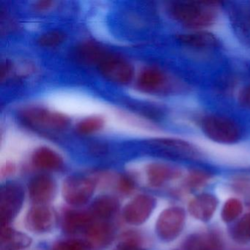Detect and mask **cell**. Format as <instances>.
I'll return each instance as SVG.
<instances>
[{
  "label": "cell",
  "mask_w": 250,
  "mask_h": 250,
  "mask_svg": "<svg viewBox=\"0 0 250 250\" xmlns=\"http://www.w3.org/2000/svg\"><path fill=\"white\" fill-rule=\"evenodd\" d=\"M170 14L184 27L199 30L210 27L215 22L217 7L211 2H179L171 6Z\"/></svg>",
  "instance_id": "obj_1"
},
{
  "label": "cell",
  "mask_w": 250,
  "mask_h": 250,
  "mask_svg": "<svg viewBox=\"0 0 250 250\" xmlns=\"http://www.w3.org/2000/svg\"><path fill=\"white\" fill-rule=\"evenodd\" d=\"M202 128L210 140L223 144L236 143L241 135V129L236 123L220 115H208L205 118Z\"/></svg>",
  "instance_id": "obj_2"
},
{
  "label": "cell",
  "mask_w": 250,
  "mask_h": 250,
  "mask_svg": "<svg viewBox=\"0 0 250 250\" xmlns=\"http://www.w3.org/2000/svg\"><path fill=\"white\" fill-rule=\"evenodd\" d=\"M97 66L103 77L115 84L121 85L128 84L134 77L132 65L115 54L105 52L98 62Z\"/></svg>",
  "instance_id": "obj_3"
},
{
  "label": "cell",
  "mask_w": 250,
  "mask_h": 250,
  "mask_svg": "<svg viewBox=\"0 0 250 250\" xmlns=\"http://www.w3.org/2000/svg\"><path fill=\"white\" fill-rule=\"evenodd\" d=\"M24 193L21 186L5 184L0 191V220L1 226H8L19 214L23 206Z\"/></svg>",
  "instance_id": "obj_4"
},
{
  "label": "cell",
  "mask_w": 250,
  "mask_h": 250,
  "mask_svg": "<svg viewBox=\"0 0 250 250\" xmlns=\"http://www.w3.org/2000/svg\"><path fill=\"white\" fill-rule=\"evenodd\" d=\"M185 222L186 213L182 208L178 206L168 208L158 217L156 224V234L162 241H173L181 235Z\"/></svg>",
  "instance_id": "obj_5"
},
{
  "label": "cell",
  "mask_w": 250,
  "mask_h": 250,
  "mask_svg": "<svg viewBox=\"0 0 250 250\" xmlns=\"http://www.w3.org/2000/svg\"><path fill=\"white\" fill-rule=\"evenodd\" d=\"M95 188L96 182L93 179L84 177H69L62 184V197L71 206H83L93 197Z\"/></svg>",
  "instance_id": "obj_6"
},
{
  "label": "cell",
  "mask_w": 250,
  "mask_h": 250,
  "mask_svg": "<svg viewBox=\"0 0 250 250\" xmlns=\"http://www.w3.org/2000/svg\"><path fill=\"white\" fill-rule=\"evenodd\" d=\"M21 118L31 125L51 130L66 128L69 118L60 112H52L44 108L30 107L21 112Z\"/></svg>",
  "instance_id": "obj_7"
},
{
  "label": "cell",
  "mask_w": 250,
  "mask_h": 250,
  "mask_svg": "<svg viewBox=\"0 0 250 250\" xmlns=\"http://www.w3.org/2000/svg\"><path fill=\"white\" fill-rule=\"evenodd\" d=\"M156 206L154 197L148 194H139L124 208V220L131 225H142L150 217Z\"/></svg>",
  "instance_id": "obj_8"
},
{
  "label": "cell",
  "mask_w": 250,
  "mask_h": 250,
  "mask_svg": "<svg viewBox=\"0 0 250 250\" xmlns=\"http://www.w3.org/2000/svg\"><path fill=\"white\" fill-rule=\"evenodd\" d=\"M55 222V214L49 206L36 204L27 212L24 225L33 232L44 233L53 228Z\"/></svg>",
  "instance_id": "obj_9"
},
{
  "label": "cell",
  "mask_w": 250,
  "mask_h": 250,
  "mask_svg": "<svg viewBox=\"0 0 250 250\" xmlns=\"http://www.w3.org/2000/svg\"><path fill=\"white\" fill-rule=\"evenodd\" d=\"M87 248L102 250L113 241L114 228L107 221L94 220L84 231Z\"/></svg>",
  "instance_id": "obj_10"
},
{
  "label": "cell",
  "mask_w": 250,
  "mask_h": 250,
  "mask_svg": "<svg viewBox=\"0 0 250 250\" xmlns=\"http://www.w3.org/2000/svg\"><path fill=\"white\" fill-rule=\"evenodd\" d=\"M56 183L49 175H40L33 178L28 186L29 195L36 204L46 205L56 194Z\"/></svg>",
  "instance_id": "obj_11"
},
{
  "label": "cell",
  "mask_w": 250,
  "mask_h": 250,
  "mask_svg": "<svg viewBox=\"0 0 250 250\" xmlns=\"http://www.w3.org/2000/svg\"><path fill=\"white\" fill-rule=\"evenodd\" d=\"M218 200L211 194H199L190 201L188 206L190 214L197 220L208 222L216 212Z\"/></svg>",
  "instance_id": "obj_12"
},
{
  "label": "cell",
  "mask_w": 250,
  "mask_h": 250,
  "mask_svg": "<svg viewBox=\"0 0 250 250\" xmlns=\"http://www.w3.org/2000/svg\"><path fill=\"white\" fill-rule=\"evenodd\" d=\"M222 243L217 234L204 232L190 235L184 244L183 250H222Z\"/></svg>",
  "instance_id": "obj_13"
},
{
  "label": "cell",
  "mask_w": 250,
  "mask_h": 250,
  "mask_svg": "<svg viewBox=\"0 0 250 250\" xmlns=\"http://www.w3.org/2000/svg\"><path fill=\"white\" fill-rule=\"evenodd\" d=\"M32 162L35 167L43 170H60L64 165L62 158L55 150L47 147L36 149L32 156Z\"/></svg>",
  "instance_id": "obj_14"
},
{
  "label": "cell",
  "mask_w": 250,
  "mask_h": 250,
  "mask_svg": "<svg viewBox=\"0 0 250 250\" xmlns=\"http://www.w3.org/2000/svg\"><path fill=\"white\" fill-rule=\"evenodd\" d=\"M181 172L177 168L165 164L153 163L147 168V178L149 184L159 187L165 183L179 178Z\"/></svg>",
  "instance_id": "obj_15"
},
{
  "label": "cell",
  "mask_w": 250,
  "mask_h": 250,
  "mask_svg": "<svg viewBox=\"0 0 250 250\" xmlns=\"http://www.w3.org/2000/svg\"><path fill=\"white\" fill-rule=\"evenodd\" d=\"M90 211L69 210L64 213L62 228L68 234H76L86 230L89 225L94 221Z\"/></svg>",
  "instance_id": "obj_16"
},
{
  "label": "cell",
  "mask_w": 250,
  "mask_h": 250,
  "mask_svg": "<svg viewBox=\"0 0 250 250\" xmlns=\"http://www.w3.org/2000/svg\"><path fill=\"white\" fill-rule=\"evenodd\" d=\"M30 237L9 227H2L0 234V250H21L31 244Z\"/></svg>",
  "instance_id": "obj_17"
},
{
  "label": "cell",
  "mask_w": 250,
  "mask_h": 250,
  "mask_svg": "<svg viewBox=\"0 0 250 250\" xmlns=\"http://www.w3.org/2000/svg\"><path fill=\"white\" fill-rule=\"evenodd\" d=\"M166 83V76L161 70L148 67L141 71L137 79V87L146 93L159 90Z\"/></svg>",
  "instance_id": "obj_18"
},
{
  "label": "cell",
  "mask_w": 250,
  "mask_h": 250,
  "mask_svg": "<svg viewBox=\"0 0 250 250\" xmlns=\"http://www.w3.org/2000/svg\"><path fill=\"white\" fill-rule=\"evenodd\" d=\"M119 208L118 200L112 196L98 197L90 207V213L95 220L107 221L114 216Z\"/></svg>",
  "instance_id": "obj_19"
},
{
  "label": "cell",
  "mask_w": 250,
  "mask_h": 250,
  "mask_svg": "<svg viewBox=\"0 0 250 250\" xmlns=\"http://www.w3.org/2000/svg\"><path fill=\"white\" fill-rule=\"evenodd\" d=\"M178 39L184 44L197 49H210L216 47L219 44V41L216 36L208 32L180 35Z\"/></svg>",
  "instance_id": "obj_20"
},
{
  "label": "cell",
  "mask_w": 250,
  "mask_h": 250,
  "mask_svg": "<svg viewBox=\"0 0 250 250\" xmlns=\"http://www.w3.org/2000/svg\"><path fill=\"white\" fill-rule=\"evenodd\" d=\"M234 241L246 244L250 241V213H247L234 225L231 230Z\"/></svg>",
  "instance_id": "obj_21"
},
{
  "label": "cell",
  "mask_w": 250,
  "mask_h": 250,
  "mask_svg": "<svg viewBox=\"0 0 250 250\" xmlns=\"http://www.w3.org/2000/svg\"><path fill=\"white\" fill-rule=\"evenodd\" d=\"M243 211L241 202L238 199L227 200L222 210V219L226 223H230L239 217Z\"/></svg>",
  "instance_id": "obj_22"
},
{
  "label": "cell",
  "mask_w": 250,
  "mask_h": 250,
  "mask_svg": "<svg viewBox=\"0 0 250 250\" xmlns=\"http://www.w3.org/2000/svg\"><path fill=\"white\" fill-rule=\"evenodd\" d=\"M78 53L80 55V59L83 60L84 62L97 65L105 52L99 46L92 43H87L80 47Z\"/></svg>",
  "instance_id": "obj_23"
},
{
  "label": "cell",
  "mask_w": 250,
  "mask_h": 250,
  "mask_svg": "<svg viewBox=\"0 0 250 250\" xmlns=\"http://www.w3.org/2000/svg\"><path fill=\"white\" fill-rule=\"evenodd\" d=\"M104 125V121L99 117H90L80 121L77 125L79 134L86 135L100 131Z\"/></svg>",
  "instance_id": "obj_24"
},
{
  "label": "cell",
  "mask_w": 250,
  "mask_h": 250,
  "mask_svg": "<svg viewBox=\"0 0 250 250\" xmlns=\"http://www.w3.org/2000/svg\"><path fill=\"white\" fill-rule=\"evenodd\" d=\"M66 35L61 30H51L42 34L38 39V43L43 47H55L65 42Z\"/></svg>",
  "instance_id": "obj_25"
},
{
  "label": "cell",
  "mask_w": 250,
  "mask_h": 250,
  "mask_svg": "<svg viewBox=\"0 0 250 250\" xmlns=\"http://www.w3.org/2000/svg\"><path fill=\"white\" fill-rule=\"evenodd\" d=\"M211 178L209 172L200 169L191 171L185 180V186L188 188H197L203 187Z\"/></svg>",
  "instance_id": "obj_26"
},
{
  "label": "cell",
  "mask_w": 250,
  "mask_h": 250,
  "mask_svg": "<svg viewBox=\"0 0 250 250\" xmlns=\"http://www.w3.org/2000/svg\"><path fill=\"white\" fill-rule=\"evenodd\" d=\"M141 237L134 232H127L123 235L115 250H141Z\"/></svg>",
  "instance_id": "obj_27"
},
{
  "label": "cell",
  "mask_w": 250,
  "mask_h": 250,
  "mask_svg": "<svg viewBox=\"0 0 250 250\" xmlns=\"http://www.w3.org/2000/svg\"><path fill=\"white\" fill-rule=\"evenodd\" d=\"M85 243L80 240L71 239L61 241L54 245L52 250H86Z\"/></svg>",
  "instance_id": "obj_28"
},
{
  "label": "cell",
  "mask_w": 250,
  "mask_h": 250,
  "mask_svg": "<svg viewBox=\"0 0 250 250\" xmlns=\"http://www.w3.org/2000/svg\"><path fill=\"white\" fill-rule=\"evenodd\" d=\"M238 20V25L239 26L243 34L250 37V11L241 12L237 20Z\"/></svg>",
  "instance_id": "obj_29"
},
{
  "label": "cell",
  "mask_w": 250,
  "mask_h": 250,
  "mask_svg": "<svg viewBox=\"0 0 250 250\" xmlns=\"http://www.w3.org/2000/svg\"><path fill=\"white\" fill-rule=\"evenodd\" d=\"M118 187H119L120 191L123 194H130L132 192L135 187V183L130 177L123 175L120 178Z\"/></svg>",
  "instance_id": "obj_30"
},
{
  "label": "cell",
  "mask_w": 250,
  "mask_h": 250,
  "mask_svg": "<svg viewBox=\"0 0 250 250\" xmlns=\"http://www.w3.org/2000/svg\"><path fill=\"white\" fill-rule=\"evenodd\" d=\"M238 100L244 107L250 109V85L244 87L240 92Z\"/></svg>",
  "instance_id": "obj_31"
},
{
  "label": "cell",
  "mask_w": 250,
  "mask_h": 250,
  "mask_svg": "<svg viewBox=\"0 0 250 250\" xmlns=\"http://www.w3.org/2000/svg\"><path fill=\"white\" fill-rule=\"evenodd\" d=\"M16 171V167L14 164L12 163H7L4 165L2 167V169H1V175H2V178L3 177H8L11 176V175L15 172Z\"/></svg>",
  "instance_id": "obj_32"
},
{
  "label": "cell",
  "mask_w": 250,
  "mask_h": 250,
  "mask_svg": "<svg viewBox=\"0 0 250 250\" xmlns=\"http://www.w3.org/2000/svg\"><path fill=\"white\" fill-rule=\"evenodd\" d=\"M52 2L50 1H40L36 5V8L38 11H44L50 8Z\"/></svg>",
  "instance_id": "obj_33"
}]
</instances>
